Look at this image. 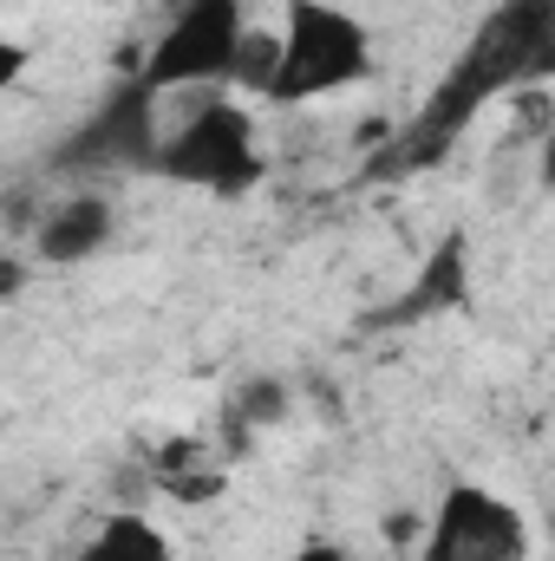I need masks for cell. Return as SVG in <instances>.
I'll return each instance as SVG.
<instances>
[{"label": "cell", "instance_id": "10", "mask_svg": "<svg viewBox=\"0 0 555 561\" xmlns=\"http://www.w3.org/2000/svg\"><path fill=\"white\" fill-rule=\"evenodd\" d=\"M242 412H249V419H275V412H281V386H275V379H256V386H249V399H242Z\"/></svg>", "mask_w": 555, "mask_h": 561}, {"label": "cell", "instance_id": "9", "mask_svg": "<svg viewBox=\"0 0 555 561\" xmlns=\"http://www.w3.org/2000/svg\"><path fill=\"white\" fill-rule=\"evenodd\" d=\"M72 561H177V542L163 536L157 516H144V510H112V516L72 549Z\"/></svg>", "mask_w": 555, "mask_h": 561}, {"label": "cell", "instance_id": "5", "mask_svg": "<svg viewBox=\"0 0 555 561\" xmlns=\"http://www.w3.org/2000/svg\"><path fill=\"white\" fill-rule=\"evenodd\" d=\"M163 150V118H157V92L138 72L118 79L53 150L59 170L72 176H150Z\"/></svg>", "mask_w": 555, "mask_h": 561}, {"label": "cell", "instance_id": "4", "mask_svg": "<svg viewBox=\"0 0 555 561\" xmlns=\"http://www.w3.org/2000/svg\"><path fill=\"white\" fill-rule=\"evenodd\" d=\"M249 53V7L242 0H177L163 33L150 39L138 79L170 99V92H209L229 85Z\"/></svg>", "mask_w": 555, "mask_h": 561}, {"label": "cell", "instance_id": "2", "mask_svg": "<svg viewBox=\"0 0 555 561\" xmlns=\"http://www.w3.org/2000/svg\"><path fill=\"white\" fill-rule=\"evenodd\" d=\"M275 39V79L262 92L269 105H314V99H333V92L373 79V33L340 0H287V20Z\"/></svg>", "mask_w": 555, "mask_h": 561}, {"label": "cell", "instance_id": "11", "mask_svg": "<svg viewBox=\"0 0 555 561\" xmlns=\"http://www.w3.org/2000/svg\"><path fill=\"white\" fill-rule=\"evenodd\" d=\"M287 561H353V549H340V542H301Z\"/></svg>", "mask_w": 555, "mask_h": 561}, {"label": "cell", "instance_id": "1", "mask_svg": "<svg viewBox=\"0 0 555 561\" xmlns=\"http://www.w3.org/2000/svg\"><path fill=\"white\" fill-rule=\"evenodd\" d=\"M555 85V0H497L471 46L451 59L438 92L424 99L412 131L399 138V163H438L464 138L471 118H484L497 99H523Z\"/></svg>", "mask_w": 555, "mask_h": 561}, {"label": "cell", "instance_id": "12", "mask_svg": "<svg viewBox=\"0 0 555 561\" xmlns=\"http://www.w3.org/2000/svg\"><path fill=\"white\" fill-rule=\"evenodd\" d=\"M536 183H543V190H555V125L543 131V144H536Z\"/></svg>", "mask_w": 555, "mask_h": 561}, {"label": "cell", "instance_id": "7", "mask_svg": "<svg viewBox=\"0 0 555 561\" xmlns=\"http://www.w3.org/2000/svg\"><path fill=\"white\" fill-rule=\"evenodd\" d=\"M112 236H118V203L105 196V190H72V196H59L46 216H39V229H33V255L46 262V268H86L92 255H105L112 249Z\"/></svg>", "mask_w": 555, "mask_h": 561}, {"label": "cell", "instance_id": "8", "mask_svg": "<svg viewBox=\"0 0 555 561\" xmlns=\"http://www.w3.org/2000/svg\"><path fill=\"white\" fill-rule=\"evenodd\" d=\"M471 300V229H444L431 242V255L418 262L412 287L380 313V327H412V320H438V313H457Z\"/></svg>", "mask_w": 555, "mask_h": 561}, {"label": "cell", "instance_id": "6", "mask_svg": "<svg viewBox=\"0 0 555 561\" xmlns=\"http://www.w3.org/2000/svg\"><path fill=\"white\" fill-rule=\"evenodd\" d=\"M530 549H536L530 516L503 490L457 477V483H444V496L424 523L418 561H530Z\"/></svg>", "mask_w": 555, "mask_h": 561}, {"label": "cell", "instance_id": "3", "mask_svg": "<svg viewBox=\"0 0 555 561\" xmlns=\"http://www.w3.org/2000/svg\"><path fill=\"white\" fill-rule=\"evenodd\" d=\"M262 170H269V157H262V138H256V118L236 99L209 92L183 112V125L163 131L150 176L183 183V190H209V196H242V190L262 183Z\"/></svg>", "mask_w": 555, "mask_h": 561}]
</instances>
